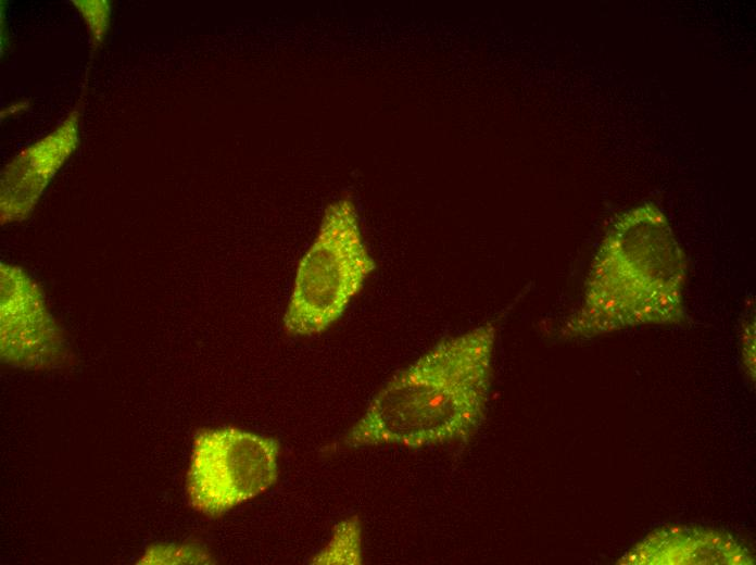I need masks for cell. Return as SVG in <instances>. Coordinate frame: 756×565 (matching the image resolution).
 <instances>
[{
    "mask_svg": "<svg viewBox=\"0 0 756 565\" xmlns=\"http://www.w3.org/2000/svg\"><path fill=\"white\" fill-rule=\"evenodd\" d=\"M0 277L1 360L24 369L66 367L72 353L40 286L22 267L9 263L1 264Z\"/></svg>",
    "mask_w": 756,
    "mask_h": 565,
    "instance_id": "cell-5",
    "label": "cell"
},
{
    "mask_svg": "<svg viewBox=\"0 0 756 565\" xmlns=\"http://www.w3.org/2000/svg\"><path fill=\"white\" fill-rule=\"evenodd\" d=\"M87 27L93 50L102 46L110 26L111 3L106 0H73Z\"/></svg>",
    "mask_w": 756,
    "mask_h": 565,
    "instance_id": "cell-9",
    "label": "cell"
},
{
    "mask_svg": "<svg viewBox=\"0 0 756 565\" xmlns=\"http://www.w3.org/2000/svg\"><path fill=\"white\" fill-rule=\"evenodd\" d=\"M313 564H361L362 535L361 524L352 516L336 525L326 547L317 553Z\"/></svg>",
    "mask_w": 756,
    "mask_h": 565,
    "instance_id": "cell-8",
    "label": "cell"
},
{
    "mask_svg": "<svg viewBox=\"0 0 756 565\" xmlns=\"http://www.w3.org/2000/svg\"><path fill=\"white\" fill-rule=\"evenodd\" d=\"M686 277L685 255L663 212L650 202L629 210L602 240L562 336L683 324Z\"/></svg>",
    "mask_w": 756,
    "mask_h": 565,
    "instance_id": "cell-2",
    "label": "cell"
},
{
    "mask_svg": "<svg viewBox=\"0 0 756 565\" xmlns=\"http://www.w3.org/2000/svg\"><path fill=\"white\" fill-rule=\"evenodd\" d=\"M741 353L743 366L751 379H755V318L748 313L743 321L741 332Z\"/></svg>",
    "mask_w": 756,
    "mask_h": 565,
    "instance_id": "cell-11",
    "label": "cell"
},
{
    "mask_svg": "<svg viewBox=\"0 0 756 565\" xmlns=\"http://www.w3.org/2000/svg\"><path fill=\"white\" fill-rule=\"evenodd\" d=\"M80 103L50 133L18 151L0 179L2 225L25 221L43 191L79 143Z\"/></svg>",
    "mask_w": 756,
    "mask_h": 565,
    "instance_id": "cell-6",
    "label": "cell"
},
{
    "mask_svg": "<svg viewBox=\"0 0 756 565\" xmlns=\"http://www.w3.org/2000/svg\"><path fill=\"white\" fill-rule=\"evenodd\" d=\"M210 554L193 544H159L151 547L141 558L143 564H205Z\"/></svg>",
    "mask_w": 756,
    "mask_h": 565,
    "instance_id": "cell-10",
    "label": "cell"
},
{
    "mask_svg": "<svg viewBox=\"0 0 756 565\" xmlns=\"http://www.w3.org/2000/svg\"><path fill=\"white\" fill-rule=\"evenodd\" d=\"M376 269L354 202L330 203L318 233L300 260L282 316L289 335L313 336L331 327Z\"/></svg>",
    "mask_w": 756,
    "mask_h": 565,
    "instance_id": "cell-3",
    "label": "cell"
},
{
    "mask_svg": "<svg viewBox=\"0 0 756 565\" xmlns=\"http://www.w3.org/2000/svg\"><path fill=\"white\" fill-rule=\"evenodd\" d=\"M496 321L443 339L396 373L344 437L350 448L468 440L484 419Z\"/></svg>",
    "mask_w": 756,
    "mask_h": 565,
    "instance_id": "cell-1",
    "label": "cell"
},
{
    "mask_svg": "<svg viewBox=\"0 0 756 565\" xmlns=\"http://www.w3.org/2000/svg\"><path fill=\"white\" fill-rule=\"evenodd\" d=\"M622 565H751L752 554L719 530L663 526L648 533L618 562Z\"/></svg>",
    "mask_w": 756,
    "mask_h": 565,
    "instance_id": "cell-7",
    "label": "cell"
},
{
    "mask_svg": "<svg viewBox=\"0 0 756 565\" xmlns=\"http://www.w3.org/2000/svg\"><path fill=\"white\" fill-rule=\"evenodd\" d=\"M29 106L30 102L25 99L11 102L1 110V121H7L9 118H13L15 116L21 115L25 113L29 109Z\"/></svg>",
    "mask_w": 756,
    "mask_h": 565,
    "instance_id": "cell-12",
    "label": "cell"
},
{
    "mask_svg": "<svg viewBox=\"0 0 756 565\" xmlns=\"http://www.w3.org/2000/svg\"><path fill=\"white\" fill-rule=\"evenodd\" d=\"M279 442L236 427L207 428L193 438L186 474L190 505L216 518L268 490L278 479Z\"/></svg>",
    "mask_w": 756,
    "mask_h": 565,
    "instance_id": "cell-4",
    "label": "cell"
}]
</instances>
